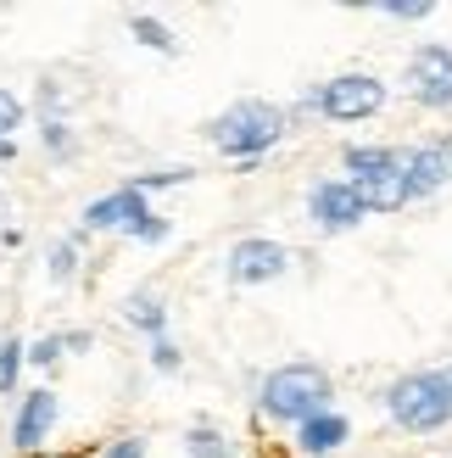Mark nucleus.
<instances>
[{
	"label": "nucleus",
	"mask_w": 452,
	"mask_h": 458,
	"mask_svg": "<svg viewBox=\"0 0 452 458\" xmlns=\"http://www.w3.org/2000/svg\"><path fill=\"white\" fill-rule=\"evenodd\" d=\"M263 414L285 425H307L330 414V375L319 363H285L263 380Z\"/></svg>",
	"instance_id": "f257e3e1"
},
{
	"label": "nucleus",
	"mask_w": 452,
	"mask_h": 458,
	"mask_svg": "<svg viewBox=\"0 0 452 458\" xmlns=\"http://www.w3.org/2000/svg\"><path fill=\"white\" fill-rule=\"evenodd\" d=\"M386 408L402 430H419V437H431L452 420V375L441 369H419V375H402L391 392H386Z\"/></svg>",
	"instance_id": "f03ea898"
},
{
	"label": "nucleus",
	"mask_w": 452,
	"mask_h": 458,
	"mask_svg": "<svg viewBox=\"0 0 452 458\" xmlns=\"http://www.w3.org/2000/svg\"><path fill=\"white\" fill-rule=\"evenodd\" d=\"M280 134H285V112L268 101H235L223 118H213V146L240 157V163H257Z\"/></svg>",
	"instance_id": "7ed1b4c3"
},
{
	"label": "nucleus",
	"mask_w": 452,
	"mask_h": 458,
	"mask_svg": "<svg viewBox=\"0 0 452 458\" xmlns=\"http://www.w3.org/2000/svg\"><path fill=\"white\" fill-rule=\"evenodd\" d=\"M313 106H319L324 118H335V123H357V118H374V112L386 106V84L374 73H341V79L319 84Z\"/></svg>",
	"instance_id": "20e7f679"
},
{
	"label": "nucleus",
	"mask_w": 452,
	"mask_h": 458,
	"mask_svg": "<svg viewBox=\"0 0 452 458\" xmlns=\"http://www.w3.org/2000/svg\"><path fill=\"white\" fill-rule=\"evenodd\" d=\"M307 213L319 218V229H324V235H341V229L364 224V201H357L352 179H324V185H313V196H307Z\"/></svg>",
	"instance_id": "39448f33"
},
{
	"label": "nucleus",
	"mask_w": 452,
	"mask_h": 458,
	"mask_svg": "<svg viewBox=\"0 0 452 458\" xmlns=\"http://www.w3.org/2000/svg\"><path fill=\"white\" fill-rule=\"evenodd\" d=\"M408 84L424 106H452V51L447 45H419L414 67H408Z\"/></svg>",
	"instance_id": "423d86ee"
},
{
	"label": "nucleus",
	"mask_w": 452,
	"mask_h": 458,
	"mask_svg": "<svg viewBox=\"0 0 452 458\" xmlns=\"http://www.w3.org/2000/svg\"><path fill=\"white\" fill-rule=\"evenodd\" d=\"M290 268V251L280 241H240L230 251V274L240 285H263V280H280V274Z\"/></svg>",
	"instance_id": "0eeeda50"
},
{
	"label": "nucleus",
	"mask_w": 452,
	"mask_h": 458,
	"mask_svg": "<svg viewBox=\"0 0 452 458\" xmlns=\"http://www.w3.org/2000/svg\"><path fill=\"white\" fill-rule=\"evenodd\" d=\"M146 218H151L146 213V196L134 191V185H123L118 196H101V201H89V208H84V224L89 229H129V235H134Z\"/></svg>",
	"instance_id": "6e6552de"
},
{
	"label": "nucleus",
	"mask_w": 452,
	"mask_h": 458,
	"mask_svg": "<svg viewBox=\"0 0 452 458\" xmlns=\"http://www.w3.org/2000/svg\"><path fill=\"white\" fill-rule=\"evenodd\" d=\"M397 168H402V179H408V196H431V191H441L452 179V157H447V146H424V151L397 157Z\"/></svg>",
	"instance_id": "1a4fd4ad"
},
{
	"label": "nucleus",
	"mask_w": 452,
	"mask_h": 458,
	"mask_svg": "<svg viewBox=\"0 0 452 458\" xmlns=\"http://www.w3.org/2000/svg\"><path fill=\"white\" fill-rule=\"evenodd\" d=\"M51 425H56V392H29L17 408V425H12V442L22 453H34L45 437H51Z\"/></svg>",
	"instance_id": "9d476101"
},
{
	"label": "nucleus",
	"mask_w": 452,
	"mask_h": 458,
	"mask_svg": "<svg viewBox=\"0 0 452 458\" xmlns=\"http://www.w3.org/2000/svg\"><path fill=\"white\" fill-rule=\"evenodd\" d=\"M357 201H364V213H397L402 201H408V179H402V168L391 174H369V179H352Z\"/></svg>",
	"instance_id": "9b49d317"
},
{
	"label": "nucleus",
	"mask_w": 452,
	"mask_h": 458,
	"mask_svg": "<svg viewBox=\"0 0 452 458\" xmlns=\"http://www.w3.org/2000/svg\"><path fill=\"white\" fill-rule=\"evenodd\" d=\"M297 442H302V453L324 458V453H335V447L347 442V420H341V414H319V420L297 425Z\"/></svg>",
	"instance_id": "f8f14e48"
},
{
	"label": "nucleus",
	"mask_w": 452,
	"mask_h": 458,
	"mask_svg": "<svg viewBox=\"0 0 452 458\" xmlns=\"http://www.w3.org/2000/svg\"><path fill=\"white\" fill-rule=\"evenodd\" d=\"M391 168H397V151H386V146H352L347 151V174H357V179L391 174Z\"/></svg>",
	"instance_id": "ddd939ff"
},
{
	"label": "nucleus",
	"mask_w": 452,
	"mask_h": 458,
	"mask_svg": "<svg viewBox=\"0 0 452 458\" xmlns=\"http://www.w3.org/2000/svg\"><path fill=\"white\" fill-rule=\"evenodd\" d=\"M129 325H140V330H163V302H151V296H129Z\"/></svg>",
	"instance_id": "4468645a"
},
{
	"label": "nucleus",
	"mask_w": 452,
	"mask_h": 458,
	"mask_svg": "<svg viewBox=\"0 0 452 458\" xmlns=\"http://www.w3.org/2000/svg\"><path fill=\"white\" fill-rule=\"evenodd\" d=\"M129 29H134V39H140V45H151V51H163V56L173 51V34L163 29V22H151V17H134Z\"/></svg>",
	"instance_id": "2eb2a0df"
},
{
	"label": "nucleus",
	"mask_w": 452,
	"mask_h": 458,
	"mask_svg": "<svg viewBox=\"0 0 452 458\" xmlns=\"http://www.w3.org/2000/svg\"><path fill=\"white\" fill-rule=\"evenodd\" d=\"M190 453H196V458H235L230 447H223L218 430H190Z\"/></svg>",
	"instance_id": "dca6fc26"
},
{
	"label": "nucleus",
	"mask_w": 452,
	"mask_h": 458,
	"mask_svg": "<svg viewBox=\"0 0 452 458\" xmlns=\"http://www.w3.org/2000/svg\"><path fill=\"white\" fill-rule=\"evenodd\" d=\"M17 369H22V341H6V347H0V392L17 386Z\"/></svg>",
	"instance_id": "f3484780"
},
{
	"label": "nucleus",
	"mask_w": 452,
	"mask_h": 458,
	"mask_svg": "<svg viewBox=\"0 0 452 458\" xmlns=\"http://www.w3.org/2000/svg\"><path fill=\"white\" fill-rule=\"evenodd\" d=\"M17 123H22V101L12 96V89H0V140H6Z\"/></svg>",
	"instance_id": "a211bd4d"
},
{
	"label": "nucleus",
	"mask_w": 452,
	"mask_h": 458,
	"mask_svg": "<svg viewBox=\"0 0 452 458\" xmlns=\"http://www.w3.org/2000/svg\"><path fill=\"white\" fill-rule=\"evenodd\" d=\"M436 6H431V0H391V6H386V17H402V22H419V17H431Z\"/></svg>",
	"instance_id": "6ab92c4d"
},
{
	"label": "nucleus",
	"mask_w": 452,
	"mask_h": 458,
	"mask_svg": "<svg viewBox=\"0 0 452 458\" xmlns=\"http://www.w3.org/2000/svg\"><path fill=\"white\" fill-rule=\"evenodd\" d=\"M73 268H79V251L62 241V246L51 251V274H56V280H67V274H73Z\"/></svg>",
	"instance_id": "aec40b11"
},
{
	"label": "nucleus",
	"mask_w": 452,
	"mask_h": 458,
	"mask_svg": "<svg viewBox=\"0 0 452 458\" xmlns=\"http://www.w3.org/2000/svg\"><path fill=\"white\" fill-rule=\"evenodd\" d=\"M29 358H34V363H56V358H62V341H56V335L39 341V347H29Z\"/></svg>",
	"instance_id": "412c9836"
},
{
	"label": "nucleus",
	"mask_w": 452,
	"mask_h": 458,
	"mask_svg": "<svg viewBox=\"0 0 452 458\" xmlns=\"http://www.w3.org/2000/svg\"><path fill=\"white\" fill-rule=\"evenodd\" d=\"M151 363H156V369H168V375H173V369H179V352L168 347V341H156V352H151Z\"/></svg>",
	"instance_id": "4be33fe9"
},
{
	"label": "nucleus",
	"mask_w": 452,
	"mask_h": 458,
	"mask_svg": "<svg viewBox=\"0 0 452 458\" xmlns=\"http://www.w3.org/2000/svg\"><path fill=\"white\" fill-rule=\"evenodd\" d=\"M45 146H51V151H67V123H45Z\"/></svg>",
	"instance_id": "5701e85b"
},
{
	"label": "nucleus",
	"mask_w": 452,
	"mask_h": 458,
	"mask_svg": "<svg viewBox=\"0 0 452 458\" xmlns=\"http://www.w3.org/2000/svg\"><path fill=\"white\" fill-rule=\"evenodd\" d=\"M134 235H140V241H163V235H168V224H163V218H146L140 229H134Z\"/></svg>",
	"instance_id": "b1692460"
},
{
	"label": "nucleus",
	"mask_w": 452,
	"mask_h": 458,
	"mask_svg": "<svg viewBox=\"0 0 452 458\" xmlns=\"http://www.w3.org/2000/svg\"><path fill=\"white\" fill-rule=\"evenodd\" d=\"M140 453H146V447H140V442H123V447H112V453H106V458H140Z\"/></svg>",
	"instance_id": "393cba45"
},
{
	"label": "nucleus",
	"mask_w": 452,
	"mask_h": 458,
	"mask_svg": "<svg viewBox=\"0 0 452 458\" xmlns=\"http://www.w3.org/2000/svg\"><path fill=\"white\" fill-rule=\"evenodd\" d=\"M12 157H17V146H12V140H0V163H12Z\"/></svg>",
	"instance_id": "a878e982"
},
{
	"label": "nucleus",
	"mask_w": 452,
	"mask_h": 458,
	"mask_svg": "<svg viewBox=\"0 0 452 458\" xmlns=\"http://www.w3.org/2000/svg\"><path fill=\"white\" fill-rule=\"evenodd\" d=\"M0 213H6V201H0Z\"/></svg>",
	"instance_id": "bb28decb"
},
{
	"label": "nucleus",
	"mask_w": 452,
	"mask_h": 458,
	"mask_svg": "<svg viewBox=\"0 0 452 458\" xmlns=\"http://www.w3.org/2000/svg\"><path fill=\"white\" fill-rule=\"evenodd\" d=\"M447 157H452V146H447Z\"/></svg>",
	"instance_id": "cd10ccee"
}]
</instances>
